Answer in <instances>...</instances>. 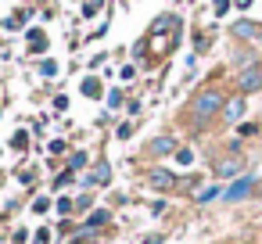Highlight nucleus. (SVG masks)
<instances>
[{
  "label": "nucleus",
  "mask_w": 262,
  "mask_h": 244,
  "mask_svg": "<svg viewBox=\"0 0 262 244\" xmlns=\"http://www.w3.org/2000/svg\"><path fill=\"white\" fill-rule=\"evenodd\" d=\"M223 94L219 90H201L198 97H194V104H190V112H194V119L198 122H205V119H212L215 112H223Z\"/></svg>",
  "instance_id": "nucleus-1"
},
{
  "label": "nucleus",
  "mask_w": 262,
  "mask_h": 244,
  "mask_svg": "<svg viewBox=\"0 0 262 244\" xmlns=\"http://www.w3.org/2000/svg\"><path fill=\"white\" fill-rule=\"evenodd\" d=\"M251 190H255V176H237L226 190H223V201H244V197H251Z\"/></svg>",
  "instance_id": "nucleus-2"
},
{
  "label": "nucleus",
  "mask_w": 262,
  "mask_h": 244,
  "mask_svg": "<svg viewBox=\"0 0 262 244\" xmlns=\"http://www.w3.org/2000/svg\"><path fill=\"white\" fill-rule=\"evenodd\" d=\"M237 90H244V94L262 90V65H248V69L237 76Z\"/></svg>",
  "instance_id": "nucleus-3"
},
{
  "label": "nucleus",
  "mask_w": 262,
  "mask_h": 244,
  "mask_svg": "<svg viewBox=\"0 0 262 244\" xmlns=\"http://www.w3.org/2000/svg\"><path fill=\"white\" fill-rule=\"evenodd\" d=\"M147 183H151L155 190H172V187H176V176H172L169 169H151V172H147Z\"/></svg>",
  "instance_id": "nucleus-4"
},
{
  "label": "nucleus",
  "mask_w": 262,
  "mask_h": 244,
  "mask_svg": "<svg viewBox=\"0 0 262 244\" xmlns=\"http://www.w3.org/2000/svg\"><path fill=\"white\" fill-rule=\"evenodd\" d=\"M108 180H112V165H108V162H101L94 172H86V176H83V187H101V183H108Z\"/></svg>",
  "instance_id": "nucleus-5"
},
{
  "label": "nucleus",
  "mask_w": 262,
  "mask_h": 244,
  "mask_svg": "<svg viewBox=\"0 0 262 244\" xmlns=\"http://www.w3.org/2000/svg\"><path fill=\"white\" fill-rule=\"evenodd\" d=\"M215 176H223V180H237V176H241V158H223V162L215 165Z\"/></svg>",
  "instance_id": "nucleus-6"
},
{
  "label": "nucleus",
  "mask_w": 262,
  "mask_h": 244,
  "mask_svg": "<svg viewBox=\"0 0 262 244\" xmlns=\"http://www.w3.org/2000/svg\"><path fill=\"white\" fill-rule=\"evenodd\" d=\"M223 119H226V122H237V119H244V101H241V97L226 101V104H223Z\"/></svg>",
  "instance_id": "nucleus-7"
},
{
  "label": "nucleus",
  "mask_w": 262,
  "mask_h": 244,
  "mask_svg": "<svg viewBox=\"0 0 262 244\" xmlns=\"http://www.w3.org/2000/svg\"><path fill=\"white\" fill-rule=\"evenodd\" d=\"M172 151H176V140H172V137H155V140H151V154H155V158L172 154Z\"/></svg>",
  "instance_id": "nucleus-8"
},
{
  "label": "nucleus",
  "mask_w": 262,
  "mask_h": 244,
  "mask_svg": "<svg viewBox=\"0 0 262 244\" xmlns=\"http://www.w3.org/2000/svg\"><path fill=\"white\" fill-rule=\"evenodd\" d=\"M258 33H262V29H258L255 22H237V26H233V36H241V40H258Z\"/></svg>",
  "instance_id": "nucleus-9"
},
{
  "label": "nucleus",
  "mask_w": 262,
  "mask_h": 244,
  "mask_svg": "<svg viewBox=\"0 0 262 244\" xmlns=\"http://www.w3.org/2000/svg\"><path fill=\"white\" fill-rule=\"evenodd\" d=\"M83 97H90V101H97V97H101V83H97L94 76H86V79H83Z\"/></svg>",
  "instance_id": "nucleus-10"
},
{
  "label": "nucleus",
  "mask_w": 262,
  "mask_h": 244,
  "mask_svg": "<svg viewBox=\"0 0 262 244\" xmlns=\"http://www.w3.org/2000/svg\"><path fill=\"white\" fill-rule=\"evenodd\" d=\"M215 197H223V190H219V187H205V190H198V194H194V201H198V205H208V201H215Z\"/></svg>",
  "instance_id": "nucleus-11"
},
{
  "label": "nucleus",
  "mask_w": 262,
  "mask_h": 244,
  "mask_svg": "<svg viewBox=\"0 0 262 244\" xmlns=\"http://www.w3.org/2000/svg\"><path fill=\"white\" fill-rule=\"evenodd\" d=\"M104 223H108V212H104V208H97V212L86 215V230H97V226H104Z\"/></svg>",
  "instance_id": "nucleus-12"
},
{
  "label": "nucleus",
  "mask_w": 262,
  "mask_h": 244,
  "mask_svg": "<svg viewBox=\"0 0 262 244\" xmlns=\"http://www.w3.org/2000/svg\"><path fill=\"white\" fill-rule=\"evenodd\" d=\"M11 147H15V151H26V147H29V133H26V129H18V133L11 137Z\"/></svg>",
  "instance_id": "nucleus-13"
},
{
  "label": "nucleus",
  "mask_w": 262,
  "mask_h": 244,
  "mask_svg": "<svg viewBox=\"0 0 262 244\" xmlns=\"http://www.w3.org/2000/svg\"><path fill=\"white\" fill-rule=\"evenodd\" d=\"M29 47H33V51H43V47H47V40H43V33H40V29H33V33H29Z\"/></svg>",
  "instance_id": "nucleus-14"
},
{
  "label": "nucleus",
  "mask_w": 262,
  "mask_h": 244,
  "mask_svg": "<svg viewBox=\"0 0 262 244\" xmlns=\"http://www.w3.org/2000/svg\"><path fill=\"white\" fill-rule=\"evenodd\" d=\"M58 72H61V65H58L54 58H51V61H40V76H58Z\"/></svg>",
  "instance_id": "nucleus-15"
},
{
  "label": "nucleus",
  "mask_w": 262,
  "mask_h": 244,
  "mask_svg": "<svg viewBox=\"0 0 262 244\" xmlns=\"http://www.w3.org/2000/svg\"><path fill=\"white\" fill-rule=\"evenodd\" d=\"M101 4H104V0H86V4H83V18H94L101 11Z\"/></svg>",
  "instance_id": "nucleus-16"
},
{
  "label": "nucleus",
  "mask_w": 262,
  "mask_h": 244,
  "mask_svg": "<svg viewBox=\"0 0 262 244\" xmlns=\"http://www.w3.org/2000/svg\"><path fill=\"white\" fill-rule=\"evenodd\" d=\"M83 165H86V154H83V151L69 154V169H83Z\"/></svg>",
  "instance_id": "nucleus-17"
},
{
  "label": "nucleus",
  "mask_w": 262,
  "mask_h": 244,
  "mask_svg": "<svg viewBox=\"0 0 262 244\" xmlns=\"http://www.w3.org/2000/svg\"><path fill=\"white\" fill-rule=\"evenodd\" d=\"M176 162H180V165H190V162H194V151L180 147V151H176Z\"/></svg>",
  "instance_id": "nucleus-18"
},
{
  "label": "nucleus",
  "mask_w": 262,
  "mask_h": 244,
  "mask_svg": "<svg viewBox=\"0 0 262 244\" xmlns=\"http://www.w3.org/2000/svg\"><path fill=\"white\" fill-rule=\"evenodd\" d=\"M69 183H72V169H69V172H61V176L54 180V190H61V187H69Z\"/></svg>",
  "instance_id": "nucleus-19"
},
{
  "label": "nucleus",
  "mask_w": 262,
  "mask_h": 244,
  "mask_svg": "<svg viewBox=\"0 0 262 244\" xmlns=\"http://www.w3.org/2000/svg\"><path fill=\"white\" fill-rule=\"evenodd\" d=\"M90 205H94V197H90V194H79V197H76V208H79V212H86Z\"/></svg>",
  "instance_id": "nucleus-20"
},
{
  "label": "nucleus",
  "mask_w": 262,
  "mask_h": 244,
  "mask_svg": "<svg viewBox=\"0 0 262 244\" xmlns=\"http://www.w3.org/2000/svg\"><path fill=\"white\" fill-rule=\"evenodd\" d=\"M47 208H51V197H36V201H33V212H40V215H43Z\"/></svg>",
  "instance_id": "nucleus-21"
},
{
  "label": "nucleus",
  "mask_w": 262,
  "mask_h": 244,
  "mask_svg": "<svg viewBox=\"0 0 262 244\" xmlns=\"http://www.w3.org/2000/svg\"><path fill=\"white\" fill-rule=\"evenodd\" d=\"M72 208H76V201H69V197H58V212H61V215H69Z\"/></svg>",
  "instance_id": "nucleus-22"
},
{
  "label": "nucleus",
  "mask_w": 262,
  "mask_h": 244,
  "mask_svg": "<svg viewBox=\"0 0 262 244\" xmlns=\"http://www.w3.org/2000/svg\"><path fill=\"white\" fill-rule=\"evenodd\" d=\"M108 104H112V108H119V104H122V94H119V90H112V94H108Z\"/></svg>",
  "instance_id": "nucleus-23"
},
{
  "label": "nucleus",
  "mask_w": 262,
  "mask_h": 244,
  "mask_svg": "<svg viewBox=\"0 0 262 244\" xmlns=\"http://www.w3.org/2000/svg\"><path fill=\"white\" fill-rule=\"evenodd\" d=\"M129 133H133V122H122V126H119V140H126Z\"/></svg>",
  "instance_id": "nucleus-24"
},
{
  "label": "nucleus",
  "mask_w": 262,
  "mask_h": 244,
  "mask_svg": "<svg viewBox=\"0 0 262 244\" xmlns=\"http://www.w3.org/2000/svg\"><path fill=\"white\" fill-rule=\"evenodd\" d=\"M47 240H51V230H47V226H43V230H36V244H47Z\"/></svg>",
  "instance_id": "nucleus-25"
},
{
  "label": "nucleus",
  "mask_w": 262,
  "mask_h": 244,
  "mask_svg": "<svg viewBox=\"0 0 262 244\" xmlns=\"http://www.w3.org/2000/svg\"><path fill=\"white\" fill-rule=\"evenodd\" d=\"M230 11V0H215V15H226Z\"/></svg>",
  "instance_id": "nucleus-26"
},
{
  "label": "nucleus",
  "mask_w": 262,
  "mask_h": 244,
  "mask_svg": "<svg viewBox=\"0 0 262 244\" xmlns=\"http://www.w3.org/2000/svg\"><path fill=\"white\" fill-rule=\"evenodd\" d=\"M65 151V140H51V154H61Z\"/></svg>",
  "instance_id": "nucleus-27"
},
{
  "label": "nucleus",
  "mask_w": 262,
  "mask_h": 244,
  "mask_svg": "<svg viewBox=\"0 0 262 244\" xmlns=\"http://www.w3.org/2000/svg\"><path fill=\"white\" fill-rule=\"evenodd\" d=\"M140 244H162V233H151V237H144Z\"/></svg>",
  "instance_id": "nucleus-28"
},
{
  "label": "nucleus",
  "mask_w": 262,
  "mask_h": 244,
  "mask_svg": "<svg viewBox=\"0 0 262 244\" xmlns=\"http://www.w3.org/2000/svg\"><path fill=\"white\" fill-rule=\"evenodd\" d=\"M69 244H86V240H83V237H76V240H69Z\"/></svg>",
  "instance_id": "nucleus-29"
},
{
  "label": "nucleus",
  "mask_w": 262,
  "mask_h": 244,
  "mask_svg": "<svg viewBox=\"0 0 262 244\" xmlns=\"http://www.w3.org/2000/svg\"><path fill=\"white\" fill-rule=\"evenodd\" d=\"M258 47H262V33H258Z\"/></svg>",
  "instance_id": "nucleus-30"
},
{
  "label": "nucleus",
  "mask_w": 262,
  "mask_h": 244,
  "mask_svg": "<svg viewBox=\"0 0 262 244\" xmlns=\"http://www.w3.org/2000/svg\"><path fill=\"white\" fill-rule=\"evenodd\" d=\"M255 190H258V194H262V187H255Z\"/></svg>",
  "instance_id": "nucleus-31"
}]
</instances>
